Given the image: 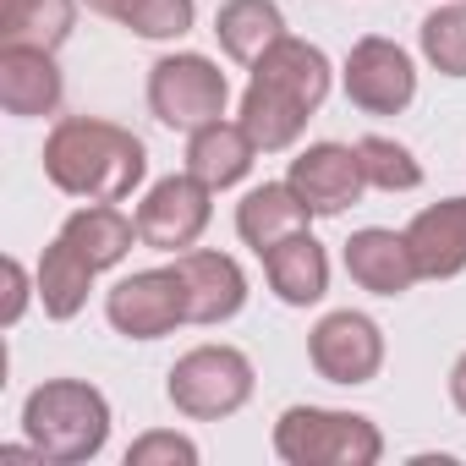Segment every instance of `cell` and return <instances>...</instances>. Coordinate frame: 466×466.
<instances>
[{"mask_svg": "<svg viewBox=\"0 0 466 466\" xmlns=\"http://www.w3.org/2000/svg\"><path fill=\"white\" fill-rule=\"evenodd\" d=\"M329 99V56L308 39H275L258 61H253V83L242 94V127L253 132L258 154H286L308 121L319 116V105Z\"/></svg>", "mask_w": 466, "mask_h": 466, "instance_id": "1", "label": "cell"}, {"mask_svg": "<svg viewBox=\"0 0 466 466\" xmlns=\"http://www.w3.org/2000/svg\"><path fill=\"white\" fill-rule=\"evenodd\" d=\"M45 176L66 198L83 203H121L148 176V148L116 121L99 116H66L45 137Z\"/></svg>", "mask_w": 466, "mask_h": 466, "instance_id": "2", "label": "cell"}, {"mask_svg": "<svg viewBox=\"0 0 466 466\" xmlns=\"http://www.w3.org/2000/svg\"><path fill=\"white\" fill-rule=\"evenodd\" d=\"M23 433L39 461H94L110 439V400L83 379H45L23 400Z\"/></svg>", "mask_w": 466, "mask_h": 466, "instance_id": "3", "label": "cell"}, {"mask_svg": "<svg viewBox=\"0 0 466 466\" xmlns=\"http://www.w3.org/2000/svg\"><path fill=\"white\" fill-rule=\"evenodd\" d=\"M275 455L286 466H373L384 455V433L335 406H291L275 422Z\"/></svg>", "mask_w": 466, "mask_h": 466, "instance_id": "4", "label": "cell"}, {"mask_svg": "<svg viewBox=\"0 0 466 466\" xmlns=\"http://www.w3.org/2000/svg\"><path fill=\"white\" fill-rule=\"evenodd\" d=\"M165 395L192 422H219L253 400V362L237 346H192L165 373Z\"/></svg>", "mask_w": 466, "mask_h": 466, "instance_id": "5", "label": "cell"}, {"mask_svg": "<svg viewBox=\"0 0 466 466\" xmlns=\"http://www.w3.org/2000/svg\"><path fill=\"white\" fill-rule=\"evenodd\" d=\"M225 99H230V83L208 56L181 50V56H159L148 66V110L170 132H198V127L219 121Z\"/></svg>", "mask_w": 466, "mask_h": 466, "instance_id": "6", "label": "cell"}, {"mask_svg": "<svg viewBox=\"0 0 466 466\" xmlns=\"http://www.w3.org/2000/svg\"><path fill=\"white\" fill-rule=\"evenodd\" d=\"M208 198H214V187L198 181L192 170L154 181L148 198L137 203V242L154 253H187L208 230V214H214Z\"/></svg>", "mask_w": 466, "mask_h": 466, "instance_id": "7", "label": "cell"}, {"mask_svg": "<svg viewBox=\"0 0 466 466\" xmlns=\"http://www.w3.org/2000/svg\"><path fill=\"white\" fill-rule=\"evenodd\" d=\"M105 319L127 340H159L176 324H187V297H181L176 264L170 269H137V275L116 280L105 297Z\"/></svg>", "mask_w": 466, "mask_h": 466, "instance_id": "8", "label": "cell"}, {"mask_svg": "<svg viewBox=\"0 0 466 466\" xmlns=\"http://www.w3.org/2000/svg\"><path fill=\"white\" fill-rule=\"evenodd\" d=\"M346 99L368 116H400L417 99V66L395 39H357L346 56Z\"/></svg>", "mask_w": 466, "mask_h": 466, "instance_id": "9", "label": "cell"}, {"mask_svg": "<svg viewBox=\"0 0 466 466\" xmlns=\"http://www.w3.org/2000/svg\"><path fill=\"white\" fill-rule=\"evenodd\" d=\"M308 357L319 368V379L329 384H368L384 368V329L368 313H324L308 335Z\"/></svg>", "mask_w": 466, "mask_h": 466, "instance_id": "10", "label": "cell"}, {"mask_svg": "<svg viewBox=\"0 0 466 466\" xmlns=\"http://www.w3.org/2000/svg\"><path fill=\"white\" fill-rule=\"evenodd\" d=\"M181 297H187V324H225L248 308V275L230 253H176Z\"/></svg>", "mask_w": 466, "mask_h": 466, "instance_id": "11", "label": "cell"}, {"mask_svg": "<svg viewBox=\"0 0 466 466\" xmlns=\"http://www.w3.org/2000/svg\"><path fill=\"white\" fill-rule=\"evenodd\" d=\"M286 181L297 187V198H302L313 214H340V208H351V203L362 198V187H368L362 154L346 148V143H313V148H302V154L291 159V176H286Z\"/></svg>", "mask_w": 466, "mask_h": 466, "instance_id": "12", "label": "cell"}, {"mask_svg": "<svg viewBox=\"0 0 466 466\" xmlns=\"http://www.w3.org/2000/svg\"><path fill=\"white\" fill-rule=\"evenodd\" d=\"M61 66L45 45H0V105L6 116H56L61 110Z\"/></svg>", "mask_w": 466, "mask_h": 466, "instance_id": "13", "label": "cell"}, {"mask_svg": "<svg viewBox=\"0 0 466 466\" xmlns=\"http://www.w3.org/2000/svg\"><path fill=\"white\" fill-rule=\"evenodd\" d=\"M406 248L422 280H455L466 269V198H439L406 225Z\"/></svg>", "mask_w": 466, "mask_h": 466, "instance_id": "14", "label": "cell"}, {"mask_svg": "<svg viewBox=\"0 0 466 466\" xmlns=\"http://www.w3.org/2000/svg\"><path fill=\"white\" fill-rule=\"evenodd\" d=\"M346 275L362 291H373V297H406L422 280L417 258L406 248V230H384V225L351 230V242H346Z\"/></svg>", "mask_w": 466, "mask_h": 466, "instance_id": "15", "label": "cell"}, {"mask_svg": "<svg viewBox=\"0 0 466 466\" xmlns=\"http://www.w3.org/2000/svg\"><path fill=\"white\" fill-rule=\"evenodd\" d=\"M308 219H313V208L297 198L291 181H264V187H253V192L237 203V237L264 258V253L280 248L286 237L308 230Z\"/></svg>", "mask_w": 466, "mask_h": 466, "instance_id": "16", "label": "cell"}, {"mask_svg": "<svg viewBox=\"0 0 466 466\" xmlns=\"http://www.w3.org/2000/svg\"><path fill=\"white\" fill-rule=\"evenodd\" d=\"M253 159H258V143H253V132H248L242 121H225V116H219V121L187 132V170H192L198 181H208L214 192L237 187V181L253 170Z\"/></svg>", "mask_w": 466, "mask_h": 466, "instance_id": "17", "label": "cell"}, {"mask_svg": "<svg viewBox=\"0 0 466 466\" xmlns=\"http://www.w3.org/2000/svg\"><path fill=\"white\" fill-rule=\"evenodd\" d=\"M264 275H269V291L286 308H313L329 291V253L308 237V230H297V237H286L280 248L264 253Z\"/></svg>", "mask_w": 466, "mask_h": 466, "instance_id": "18", "label": "cell"}, {"mask_svg": "<svg viewBox=\"0 0 466 466\" xmlns=\"http://www.w3.org/2000/svg\"><path fill=\"white\" fill-rule=\"evenodd\" d=\"M94 264L66 242V237H56L50 248H45V258H39V275H34V286H39V302H45V313L56 319V324H66V319H77L83 308H88V291H94Z\"/></svg>", "mask_w": 466, "mask_h": 466, "instance_id": "19", "label": "cell"}, {"mask_svg": "<svg viewBox=\"0 0 466 466\" xmlns=\"http://www.w3.org/2000/svg\"><path fill=\"white\" fill-rule=\"evenodd\" d=\"M214 39L230 61L253 66L275 39H286V17H280L275 0H225L214 12Z\"/></svg>", "mask_w": 466, "mask_h": 466, "instance_id": "20", "label": "cell"}, {"mask_svg": "<svg viewBox=\"0 0 466 466\" xmlns=\"http://www.w3.org/2000/svg\"><path fill=\"white\" fill-rule=\"evenodd\" d=\"M61 237H66L94 269H116V264L132 253V242H137V219H127L116 203H83L77 214H66Z\"/></svg>", "mask_w": 466, "mask_h": 466, "instance_id": "21", "label": "cell"}, {"mask_svg": "<svg viewBox=\"0 0 466 466\" xmlns=\"http://www.w3.org/2000/svg\"><path fill=\"white\" fill-rule=\"evenodd\" d=\"M72 0H0V45H45L61 50L72 39Z\"/></svg>", "mask_w": 466, "mask_h": 466, "instance_id": "22", "label": "cell"}, {"mask_svg": "<svg viewBox=\"0 0 466 466\" xmlns=\"http://www.w3.org/2000/svg\"><path fill=\"white\" fill-rule=\"evenodd\" d=\"M422 56L433 72L444 77H466V0H450V6L422 17Z\"/></svg>", "mask_w": 466, "mask_h": 466, "instance_id": "23", "label": "cell"}, {"mask_svg": "<svg viewBox=\"0 0 466 466\" xmlns=\"http://www.w3.org/2000/svg\"><path fill=\"white\" fill-rule=\"evenodd\" d=\"M357 154H362L368 187H379V192H411V187H422V165H417V154H411L406 143L373 132V137L357 143Z\"/></svg>", "mask_w": 466, "mask_h": 466, "instance_id": "24", "label": "cell"}, {"mask_svg": "<svg viewBox=\"0 0 466 466\" xmlns=\"http://www.w3.org/2000/svg\"><path fill=\"white\" fill-rule=\"evenodd\" d=\"M198 0H132L121 12V28H132L137 39H181L192 34Z\"/></svg>", "mask_w": 466, "mask_h": 466, "instance_id": "25", "label": "cell"}, {"mask_svg": "<svg viewBox=\"0 0 466 466\" xmlns=\"http://www.w3.org/2000/svg\"><path fill=\"white\" fill-rule=\"evenodd\" d=\"M127 466H198V444L176 428H148L127 444Z\"/></svg>", "mask_w": 466, "mask_h": 466, "instance_id": "26", "label": "cell"}, {"mask_svg": "<svg viewBox=\"0 0 466 466\" xmlns=\"http://www.w3.org/2000/svg\"><path fill=\"white\" fill-rule=\"evenodd\" d=\"M28 297H39V286H28V269L17 258H6V308H0V324L6 329L28 313Z\"/></svg>", "mask_w": 466, "mask_h": 466, "instance_id": "27", "label": "cell"}, {"mask_svg": "<svg viewBox=\"0 0 466 466\" xmlns=\"http://www.w3.org/2000/svg\"><path fill=\"white\" fill-rule=\"evenodd\" d=\"M450 400H455V411L466 417V351H461L455 368H450Z\"/></svg>", "mask_w": 466, "mask_h": 466, "instance_id": "28", "label": "cell"}, {"mask_svg": "<svg viewBox=\"0 0 466 466\" xmlns=\"http://www.w3.org/2000/svg\"><path fill=\"white\" fill-rule=\"evenodd\" d=\"M127 6H132V0H88V12H99V17H110V23H121Z\"/></svg>", "mask_w": 466, "mask_h": 466, "instance_id": "29", "label": "cell"}]
</instances>
